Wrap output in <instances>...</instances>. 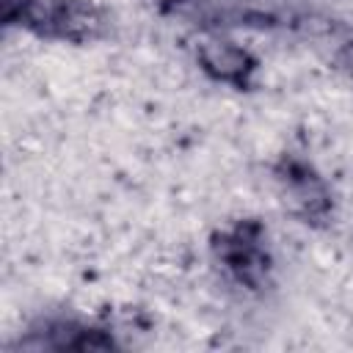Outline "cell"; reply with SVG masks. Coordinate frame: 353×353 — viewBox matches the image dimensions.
<instances>
[{
  "instance_id": "6da1fadb",
  "label": "cell",
  "mask_w": 353,
  "mask_h": 353,
  "mask_svg": "<svg viewBox=\"0 0 353 353\" xmlns=\"http://www.w3.org/2000/svg\"><path fill=\"white\" fill-rule=\"evenodd\" d=\"M193 58H196V66L212 83H223V85L243 88L251 83L256 72L254 52L221 30H201L193 39Z\"/></svg>"
},
{
  "instance_id": "7a4b0ae2",
  "label": "cell",
  "mask_w": 353,
  "mask_h": 353,
  "mask_svg": "<svg viewBox=\"0 0 353 353\" xmlns=\"http://www.w3.org/2000/svg\"><path fill=\"white\" fill-rule=\"evenodd\" d=\"M276 185H279V199L287 207V212L306 223L325 221L334 212V199H331L328 185L306 163L284 160L276 168Z\"/></svg>"
},
{
  "instance_id": "3957f363",
  "label": "cell",
  "mask_w": 353,
  "mask_h": 353,
  "mask_svg": "<svg viewBox=\"0 0 353 353\" xmlns=\"http://www.w3.org/2000/svg\"><path fill=\"white\" fill-rule=\"evenodd\" d=\"M110 17L94 0H58L55 22L50 39L69 41V44H88L108 33Z\"/></svg>"
},
{
  "instance_id": "277c9868",
  "label": "cell",
  "mask_w": 353,
  "mask_h": 353,
  "mask_svg": "<svg viewBox=\"0 0 353 353\" xmlns=\"http://www.w3.org/2000/svg\"><path fill=\"white\" fill-rule=\"evenodd\" d=\"M331 58H334L336 69H339L345 77L353 80V33H345V36L339 39V44L334 47Z\"/></svg>"
}]
</instances>
